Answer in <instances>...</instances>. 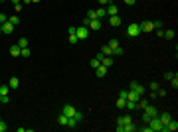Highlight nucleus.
Masks as SVG:
<instances>
[{"instance_id": "nucleus-1", "label": "nucleus", "mask_w": 178, "mask_h": 132, "mask_svg": "<svg viewBox=\"0 0 178 132\" xmlns=\"http://www.w3.org/2000/svg\"><path fill=\"white\" fill-rule=\"evenodd\" d=\"M148 126H150V130H152V132H162V130H164V124L160 122L158 114H156V116H152V118L148 120Z\"/></svg>"}, {"instance_id": "nucleus-41", "label": "nucleus", "mask_w": 178, "mask_h": 132, "mask_svg": "<svg viewBox=\"0 0 178 132\" xmlns=\"http://www.w3.org/2000/svg\"><path fill=\"white\" fill-rule=\"evenodd\" d=\"M156 32V36H158V38H164V32H162V28H160V30H155Z\"/></svg>"}, {"instance_id": "nucleus-38", "label": "nucleus", "mask_w": 178, "mask_h": 132, "mask_svg": "<svg viewBox=\"0 0 178 132\" xmlns=\"http://www.w3.org/2000/svg\"><path fill=\"white\" fill-rule=\"evenodd\" d=\"M119 97H121V99H125V101H127V89H123L121 93H119Z\"/></svg>"}, {"instance_id": "nucleus-50", "label": "nucleus", "mask_w": 178, "mask_h": 132, "mask_svg": "<svg viewBox=\"0 0 178 132\" xmlns=\"http://www.w3.org/2000/svg\"><path fill=\"white\" fill-rule=\"evenodd\" d=\"M0 28H2V24H0Z\"/></svg>"}, {"instance_id": "nucleus-21", "label": "nucleus", "mask_w": 178, "mask_h": 132, "mask_svg": "<svg viewBox=\"0 0 178 132\" xmlns=\"http://www.w3.org/2000/svg\"><path fill=\"white\" fill-rule=\"evenodd\" d=\"M8 93H10V87H8V85H0V95H2V97H8Z\"/></svg>"}, {"instance_id": "nucleus-17", "label": "nucleus", "mask_w": 178, "mask_h": 132, "mask_svg": "<svg viewBox=\"0 0 178 132\" xmlns=\"http://www.w3.org/2000/svg\"><path fill=\"white\" fill-rule=\"evenodd\" d=\"M8 87H10V89H18V87H20V79H18V77H12L10 81H8Z\"/></svg>"}, {"instance_id": "nucleus-32", "label": "nucleus", "mask_w": 178, "mask_h": 132, "mask_svg": "<svg viewBox=\"0 0 178 132\" xmlns=\"http://www.w3.org/2000/svg\"><path fill=\"white\" fill-rule=\"evenodd\" d=\"M20 55H22V57H30V47H22Z\"/></svg>"}, {"instance_id": "nucleus-27", "label": "nucleus", "mask_w": 178, "mask_h": 132, "mask_svg": "<svg viewBox=\"0 0 178 132\" xmlns=\"http://www.w3.org/2000/svg\"><path fill=\"white\" fill-rule=\"evenodd\" d=\"M18 45H20V47H28V38H20V40H18Z\"/></svg>"}, {"instance_id": "nucleus-11", "label": "nucleus", "mask_w": 178, "mask_h": 132, "mask_svg": "<svg viewBox=\"0 0 178 132\" xmlns=\"http://www.w3.org/2000/svg\"><path fill=\"white\" fill-rule=\"evenodd\" d=\"M109 24H111L113 28H119V26H121V16H117V14H115V16H109Z\"/></svg>"}, {"instance_id": "nucleus-26", "label": "nucleus", "mask_w": 178, "mask_h": 132, "mask_svg": "<svg viewBox=\"0 0 178 132\" xmlns=\"http://www.w3.org/2000/svg\"><path fill=\"white\" fill-rule=\"evenodd\" d=\"M101 51H103L105 55H113V49L109 47V45H103V47H101Z\"/></svg>"}, {"instance_id": "nucleus-23", "label": "nucleus", "mask_w": 178, "mask_h": 132, "mask_svg": "<svg viewBox=\"0 0 178 132\" xmlns=\"http://www.w3.org/2000/svg\"><path fill=\"white\" fill-rule=\"evenodd\" d=\"M174 36H176L174 30H166V32H164V38H166V40H174Z\"/></svg>"}, {"instance_id": "nucleus-46", "label": "nucleus", "mask_w": 178, "mask_h": 132, "mask_svg": "<svg viewBox=\"0 0 178 132\" xmlns=\"http://www.w3.org/2000/svg\"><path fill=\"white\" fill-rule=\"evenodd\" d=\"M18 2H22V0H12V4H18Z\"/></svg>"}, {"instance_id": "nucleus-37", "label": "nucleus", "mask_w": 178, "mask_h": 132, "mask_svg": "<svg viewBox=\"0 0 178 132\" xmlns=\"http://www.w3.org/2000/svg\"><path fill=\"white\" fill-rule=\"evenodd\" d=\"M4 22H8V16H6V14H0V24H4Z\"/></svg>"}, {"instance_id": "nucleus-16", "label": "nucleus", "mask_w": 178, "mask_h": 132, "mask_svg": "<svg viewBox=\"0 0 178 132\" xmlns=\"http://www.w3.org/2000/svg\"><path fill=\"white\" fill-rule=\"evenodd\" d=\"M158 118H160V122H162V124H166L172 116H170V112H166V110H164V112H160V114H158Z\"/></svg>"}, {"instance_id": "nucleus-5", "label": "nucleus", "mask_w": 178, "mask_h": 132, "mask_svg": "<svg viewBox=\"0 0 178 132\" xmlns=\"http://www.w3.org/2000/svg\"><path fill=\"white\" fill-rule=\"evenodd\" d=\"M137 130V126H135L133 122H129V124H117V132H133Z\"/></svg>"}, {"instance_id": "nucleus-48", "label": "nucleus", "mask_w": 178, "mask_h": 132, "mask_svg": "<svg viewBox=\"0 0 178 132\" xmlns=\"http://www.w3.org/2000/svg\"><path fill=\"white\" fill-rule=\"evenodd\" d=\"M0 103H2V95H0Z\"/></svg>"}, {"instance_id": "nucleus-34", "label": "nucleus", "mask_w": 178, "mask_h": 132, "mask_svg": "<svg viewBox=\"0 0 178 132\" xmlns=\"http://www.w3.org/2000/svg\"><path fill=\"white\" fill-rule=\"evenodd\" d=\"M85 18H89V20H97V16H95V10H89Z\"/></svg>"}, {"instance_id": "nucleus-47", "label": "nucleus", "mask_w": 178, "mask_h": 132, "mask_svg": "<svg viewBox=\"0 0 178 132\" xmlns=\"http://www.w3.org/2000/svg\"><path fill=\"white\" fill-rule=\"evenodd\" d=\"M36 2H42V0H32V4H36Z\"/></svg>"}, {"instance_id": "nucleus-3", "label": "nucleus", "mask_w": 178, "mask_h": 132, "mask_svg": "<svg viewBox=\"0 0 178 132\" xmlns=\"http://www.w3.org/2000/svg\"><path fill=\"white\" fill-rule=\"evenodd\" d=\"M141 34V28H139V24H129L127 26V36H131V38H137Z\"/></svg>"}, {"instance_id": "nucleus-39", "label": "nucleus", "mask_w": 178, "mask_h": 132, "mask_svg": "<svg viewBox=\"0 0 178 132\" xmlns=\"http://www.w3.org/2000/svg\"><path fill=\"white\" fill-rule=\"evenodd\" d=\"M113 53H115V55H123V49H121V47H115Z\"/></svg>"}, {"instance_id": "nucleus-49", "label": "nucleus", "mask_w": 178, "mask_h": 132, "mask_svg": "<svg viewBox=\"0 0 178 132\" xmlns=\"http://www.w3.org/2000/svg\"><path fill=\"white\" fill-rule=\"evenodd\" d=\"M0 2H6V0H0Z\"/></svg>"}, {"instance_id": "nucleus-4", "label": "nucleus", "mask_w": 178, "mask_h": 132, "mask_svg": "<svg viewBox=\"0 0 178 132\" xmlns=\"http://www.w3.org/2000/svg\"><path fill=\"white\" fill-rule=\"evenodd\" d=\"M129 89H131V91H135L139 97H143V95H145V87H143L141 83H137V81H131V87H129Z\"/></svg>"}, {"instance_id": "nucleus-44", "label": "nucleus", "mask_w": 178, "mask_h": 132, "mask_svg": "<svg viewBox=\"0 0 178 132\" xmlns=\"http://www.w3.org/2000/svg\"><path fill=\"white\" fill-rule=\"evenodd\" d=\"M95 57H97V59H99V61H101V59H103V57H105V53H103V51H99V53L95 55Z\"/></svg>"}, {"instance_id": "nucleus-33", "label": "nucleus", "mask_w": 178, "mask_h": 132, "mask_svg": "<svg viewBox=\"0 0 178 132\" xmlns=\"http://www.w3.org/2000/svg\"><path fill=\"white\" fill-rule=\"evenodd\" d=\"M14 10H16V12H18V14H20V12L24 10V4H22V2H18V4H14Z\"/></svg>"}, {"instance_id": "nucleus-25", "label": "nucleus", "mask_w": 178, "mask_h": 132, "mask_svg": "<svg viewBox=\"0 0 178 132\" xmlns=\"http://www.w3.org/2000/svg\"><path fill=\"white\" fill-rule=\"evenodd\" d=\"M89 65H91V67H93V69H95V67H99V65H101V61H99V59H97V57H93V59L89 61Z\"/></svg>"}, {"instance_id": "nucleus-36", "label": "nucleus", "mask_w": 178, "mask_h": 132, "mask_svg": "<svg viewBox=\"0 0 178 132\" xmlns=\"http://www.w3.org/2000/svg\"><path fill=\"white\" fill-rule=\"evenodd\" d=\"M8 130V126H6V122L4 120H0V132H6Z\"/></svg>"}, {"instance_id": "nucleus-20", "label": "nucleus", "mask_w": 178, "mask_h": 132, "mask_svg": "<svg viewBox=\"0 0 178 132\" xmlns=\"http://www.w3.org/2000/svg\"><path fill=\"white\" fill-rule=\"evenodd\" d=\"M57 122H59V124H61V126H67V122H69V116H66V114H63V112H61V114H59V116H57Z\"/></svg>"}, {"instance_id": "nucleus-6", "label": "nucleus", "mask_w": 178, "mask_h": 132, "mask_svg": "<svg viewBox=\"0 0 178 132\" xmlns=\"http://www.w3.org/2000/svg\"><path fill=\"white\" fill-rule=\"evenodd\" d=\"M87 28H89V32H99L101 30V20H89Z\"/></svg>"}, {"instance_id": "nucleus-7", "label": "nucleus", "mask_w": 178, "mask_h": 132, "mask_svg": "<svg viewBox=\"0 0 178 132\" xmlns=\"http://www.w3.org/2000/svg\"><path fill=\"white\" fill-rule=\"evenodd\" d=\"M139 28H141V32H152L155 28H152V22H148V20H145V22L139 24Z\"/></svg>"}, {"instance_id": "nucleus-28", "label": "nucleus", "mask_w": 178, "mask_h": 132, "mask_svg": "<svg viewBox=\"0 0 178 132\" xmlns=\"http://www.w3.org/2000/svg\"><path fill=\"white\" fill-rule=\"evenodd\" d=\"M170 85H172L174 89L178 87V75H176V73H174V75H172V79H170Z\"/></svg>"}, {"instance_id": "nucleus-15", "label": "nucleus", "mask_w": 178, "mask_h": 132, "mask_svg": "<svg viewBox=\"0 0 178 132\" xmlns=\"http://www.w3.org/2000/svg\"><path fill=\"white\" fill-rule=\"evenodd\" d=\"M146 107H148V99H145V97H141V99L137 101V109H141V110H145Z\"/></svg>"}, {"instance_id": "nucleus-2", "label": "nucleus", "mask_w": 178, "mask_h": 132, "mask_svg": "<svg viewBox=\"0 0 178 132\" xmlns=\"http://www.w3.org/2000/svg\"><path fill=\"white\" fill-rule=\"evenodd\" d=\"M75 36H77L79 42L87 40V38H89V28H87V26H79V28H75Z\"/></svg>"}, {"instance_id": "nucleus-43", "label": "nucleus", "mask_w": 178, "mask_h": 132, "mask_svg": "<svg viewBox=\"0 0 178 132\" xmlns=\"http://www.w3.org/2000/svg\"><path fill=\"white\" fill-rule=\"evenodd\" d=\"M158 95H156V91H150V95H148V99H156Z\"/></svg>"}, {"instance_id": "nucleus-31", "label": "nucleus", "mask_w": 178, "mask_h": 132, "mask_svg": "<svg viewBox=\"0 0 178 132\" xmlns=\"http://www.w3.org/2000/svg\"><path fill=\"white\" fill-rule=\"evenodd\" d=\"M125 103H127V101L119 97V99H117V109H125Z\"/></svg>"}, {"instance_id": "nucleus-18", "label": "nucleus", "mask_w": 178, "mask_h": 132, "mask_svg": "<svg viewBox=\"0 0 178 132\" xmlns=\"http://www.w3.org/2000/svg\"><path fill=\"white\" fill-rule=\"evenodd\" d=\"M129 122H133L129 114H123V116H119V118H117V124H129Z\"/></svg>"}, {"instance_id": "nucleus-13", "label": "nucleus", "mask_w": 178, "mask_h": 132, "mask_svg": "<svg viewBox=\"0 0 178 132\" xmlns=\"http://www.w3.org/2000/svg\"><path fill=\"white\" fill-rule=\"evenodd\" d=\"M107 71H109V69H107L105 65L95 67V75H97V77H105V75H107Z\"/></svg>"}, {"instance_id": "nucleus-35", "label": "nucleus", "mask_w": 178, "mask_h": 132, "mask_svg": "<svg viewBox=\"0 0 178 132\" xmlns=\"http://www.w3.org/2000/svg\"><path fill=\"white\" fill-rule=\"evenodd\" d=\"M148 89H150V91H158V83H156V81H152V83L148 85Z\"/></svg>"}, {"instance_id": "nucleus-19", "label": "nucleus", "mask_w": 178, "mask_h": 132, "mask_svg": "<svg viewBox=\"0 0 178 132\" xmlns=\"http://www.w3.org/2000/svg\"><path fill=\"white\" fill-rule=\"evenodd\" d=\"M101 65H105L107 69H109V67L113 65V59H111V55H105V57L101 59Z\"/></svg>"}, {"instance_id": "nucleus-42", "label": "nucleus", "mask_w": 178, "mask_h": 132, "mask_svg": "<svg viewBox=\"0 0 178 132\" xmlns=\"http://www.w3.org/2000/svg\"><path fill=\"white\" fill-rule=\"evenodd\" d=\"M123 2H125L127 6H133V4H135V2H137V0H123Z\"/></svg>"}, {"instance_id": "nucleus-24", "label": "nucleus", "mask_w": 178, "mask_h": 132, "mask_svg": "<svg viewBox=\"0 0 178 132\" xmlns=\"http://www.w3.org/2000/svg\"><path fill=\"white\" fill-rule=\"evenodd\" d=\"M8 22L14 24V26H18V24H20V18H18V16H8Z\"/></svg>"}, {"instance_id": "nucleus-14", "label": "nucleus", "mask_w": 178, "mask_h": 132, "mask_svg": "<svg viewBox=\"0 0 178 132\" xmlns=\"http://www.w3.org/2000/svg\"><path fill=\"white\" fill-rule=\"evenodd\" d=\"M20 51H22V47H20L18 44H14L10 47V55H12V57H20Z\"/></svg>"}, {"instance_id": "nucleus-10", "label": "nucleus", "mask_w": 178, "mask_h": 132, "mask_svg": "<svg viewBox=\"0 0 178 132\" xmlns=\"http://www.w3.org/2000/svg\"><path fill=\"white\" fill-rule=\"evenodd\" d=\"M105 12H107V16H115V14H119V8L111 2V4H107V6H105Z\"/></svg>"}, {"instance_id": "nucleus-9", "label": "nucleus", "mask_w": 178, "mask_h": 132, "mask_svg": "<svg viewBox=\"0 0 178 132\" xmlns=\"http://www.w3.org/2000/svg\"><path fill=\"white\" fill-rule=\"evenodd\" d=\"M75 107H73V105H63V110H61V112H63V114H66V116H73V114H75Z\"/></svg>"}, {"instance_id": "nucleus-12", "label": "nucleus", "mask_w": 178, "mask_h": 132, "mask_svg": "<svg viewBox=\"0 0 178 132\" xmlns=\"http://www.w3.org/2000/svg\"><path fill=\"white\" fill-rule=\"evenodd\" d=\"M145 112L148 114V116H156V114H158V109H156L155 105H150V103H148V107L145 109Z\"/></svg>"}, {"instance_id": "nucleus-22", "label": "nucleus", "mask_w": 178, "mask_h": 132, "mask_svg": "<svg viewBox=\"0 0 178 132\" xmlns=\"http://www.w3.org/2000/svg\"><path fill=\"white\" fill-rule=\"evenodd\" d=\"M95 16H97V20H101V18H105V16H107V12H105V8H99V10H95Z\"/></svg>"}, {"instance_id": "nucleus-8", "label": "nucleus", "mask_w": 178, "mask_h": 132, "mask_svg": "<svg viewBox=\"0 0 178 132\" xmlns=\"http://www.w3.org/2000/svg\"><path fill=\"white\" fill-rule=\"evenodd\" d=\"M14 28H16L14 24L4 22V24H2V28H0V32H2V34H12V32H14Z\"/></svg>"}, {"instance_id": "nucleus-30", "label": "nucleus", "mask_w": 178, "mask_h": 132, "mask_svg": "<svg viewBox=\"0 0 178 132\" xmlns=\"http://www.w3.org/2000/svg\"><path fill=\"white\" fill-rule=\"evenodd\" d=\"M107 45H109L111 49H115V47H119V40H115V38H113V40H111V42H109Z\"/></svg>"}, {"instance_id": "nucleus-45", "label": "nucleus", "mask_w": 178, "mask_h": 132, "mask_svg": "<svg viewBox=\"0 0 178 132\" xmlns=\"http://www.w3.org/2000/svg\"><path fill=\"white\" fill-rule=\"evenodd\" d=\"M99 4H103V6H107V4H109V0H99Z\"/></svg>"}, {"instance_id": "nucleus-29", "label": "nucleus", "mask_w": 178, "mask_h": 132, "mask_svg": "<svg viewBox=\"0 0 178 132\" xmlns=\"http://www.w3.org/2000/svg\"><path fill=\"white\" fill-rule=\"evenodd\" d=\"M77 42H79V40H77V36H75V34H69V44H71V45H75Z\"/></svg>"}, {"instance_id": "nucleus-40", "label": "nucleus", "mask_w": 178, "mask_h": 132, "mask_svg": "<svg viewBox=\"0 0 178 132\" xmlns=\"http://www.w3.org/2000/svg\"><path fill=\"white\" fill-rule=\"evenodd\" d=\"M150 118H152V116H148L146 112H145V114H143V122H146V124H148V120H150Z\"/></svg>"}]
</instances>
